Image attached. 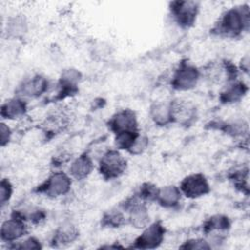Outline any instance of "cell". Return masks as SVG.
I'll use <instances>...</instances> for the list:
<instances>
[{
	"label": "cell",
	"mask_w": 250,
	"mask_h": 250,
	"mask_svg": "<svg viewBox=\"0 0 250 250\" xmlns=\"http://www.w3.org/2000/svg\"><path fill=\"white\" fill-rule=\"evenodd\" d=\"M27 109L25 100L13 97L6 100L1 105V117L7 120H16L24 116Z\"/></svg>",
	"instance_id": "5bb4252c"
},
{
	"label": "cell",
	"mask_w": 250,
	"mask_h": 250,
	"mask_svg": "<svg viewBox=\"0 0 250 250\" xmlns=\"http://www.w3.org/2000/svg\"><path fill=\"white\" fill-rule=\"evenodd\" d=\"M230 180L233 182V185L240 191L248 193V169L235 171L231 176Z\"/></svg>",
	"instance_id": "d4e9b609"
},
{
	"label": "cell",
	"mask_w": 250,
	"mask_h": 250,
	"mask_svg": "<svg viewBox=\"0 0 250 250\" xmlns=\"http://www.w3.org/2000/svg\"><path fill=\"white\" fill-rule=\"evenodd\" d=\"M72 182L69 174L59 171L54 172L48 179L37 187V191L49 198H57L69 192Z\"/></svg>",
	"instance_id": "3957f363"
},
{
	"label": "cell",
	"mask_w": 250,
	"mask_h": 250,
	"mask_svg": "<svg viewBox=\"0 0 250 250\" xmlns=\"http://www.w3.org/2000/svg\"><path fill=\"white\" fill-rule=\"evenodd\" d=\"M81 80V73L73 68H68L62 71L60 77V88L62 98L70 96L77 91V85Z\"/></svg>",
	"instance_id": "ac0fdd59"
},
{
	"label": "cell",
	"mask_w": 250,
	"mask_h": 250,
	"mask_svg": "<svg viewBox=\"0 0 250 250\" xmlns=\"http://www.w3.org/2000/svg\"><path fill=\"white\" fill-rule=\"evenodd\" d=\"M94 170V163L92 158L84 153L76 157L69 166V176L76 181L87 179Z\"/></svg>",
	"instance_id": "9a60e30c"
},
{
	"label": "cell",
	"mask_w": 250,
	"mask_h": 250,
	"mask_svg": "<svg viewBox=\"0 0 250 250\" xmlns=\"http://www.w3.org/2000/svg\"><path fill=\"white\" fill-rule=\"evenodd\" d=\"M79 235V230L75 225L70 222H64L57 228L51 243L55 247H62L73 243Z\"/></svg>",
	"instance_id": "4fadbf2b"
},
{
	"label": "cell",
	"mask_w": 250,
	"mask_h": 250,
	"mask_svg": "<svg viewBox=\"0 0 250 250\" xmlns=\"http://www.w3.org/2000/svg\"><path fill=\"white\" fill-rule=\"evenodd\" d=\"M201 76V71L189 62H181L172 75L171 87L176 91L193 89Z\"/></svg>",
	"instance_id": "277c9868"
},
{
	"label": "cell",
	"mask_w": 250,
	"mask_h": 250,
	"mask_svg": "<svg viewBox=\"0 0 250 250\" xmlns=\"http://www.w3.org/2000/svg\"><path fill=\"white\" fill-rule=\"evenodd\" d=\"M166 229L160 221L149 223L142 233L134 240L133 247L139 249H154L164 240Z\"/></svg>",
	"instance_id": "8992f818"
},
{
	"label": "cell",
	"mask_w": 250,
	"mask_h": 250,
	"mask_svg": "<svg viewBox=\"0 0 250 250\" xmlns=\"http://www.w3.org/2000/svg\"><path fill=\"white\" fill-rule=\"evenodd\" d=\"M147 146H148V139L146 136L140 135L128 152L135 155L141 154L146 149Z\"/></svg>",
	"instance_id": "f1b7e54d"
},
{
	"label": "cell",
	"mask_w": 250,
	"mask_h": 250,
	"mask_svg": "<svg viewBox=\"0 0 250 250\" xmlns=\"http://www.w3.org/2000/svg\"><path fill=\"white\" fill-rule=\"evenodd\" d=\"M48 81L47 79L40 75L35 74L30 78L25 79L16 90V96L21 99H34L40 97L43 93L47 91Z\"/></svg>",
	"instance_id": "7c38bea8"
},
{
	"label": "cell",
	"mask_w": 250,
	"mask_h": 250,
	"mask_svg": "<svg viewBox=\"0 0 250 250\" xmlns=\"http://www.w3.org/2000/svg\"><path fill=\"white\" fill-rule=\"evenodd\" d=\"M172 123L180 125H190L197 117L196 106L189 101L175 99L170 102Z\"/></svg>",
	"instance_id": "9c48e42d"
},
{
	"label": "cell",
	"mask_w": 250,
	"mask_h": 250,
	"mask_svg": "<svg viewBox=\"0 0 250 250\" xmlns=\"http://www.w3.org/2000/svg\"><path fill=\"white\" fill-rule=\"evenodd\" d=\"M180 248L195 250V249H210V248H212V246L210 245V243L208 242L207 239L197 237V238L188 239L187 241L184 242L183 245L180 246Z\"/></svg>",
	"instance_id": "83f0119b"
},
{
	"label": "cell",
	"mask_w": 250,
	"mask_h": 250,
	"mask_svg": "<svg viewBox=\"0 0 250 250\" xmlns=\"http://www.w3.org/2000/svg\"><path fill=\"white\" fill-rule=\"evenodd\" d=\"M205 74L208 79L216 83L231 82L237 75L235 65L228 61L210 63L205 68Z\"/></svg>",
	"instance_id": "8fae6325"
},
{
	"label": "cell",
	"mask_w": 250,
	"mask_h": 250,
	"mask_svg": "<svg viewBox=\"0 0 250 250\" xmlns=\"http://www.w3.org/2000/svg\"><path fill=\"white\" fill-rule=\"evenodd\" d=\"M199 6L195 1H174L170 3L173 20L183 28L190 27L196 21Z\"/></svg>",
	"instance_id": "5b68a950"
},
{
	"label": "cell",
	"mask_w": 250,
	"mask_h": 250,
	"mask_svg": "<svg viewBox=\"0 0 250 250\" xmlns=\"http://www.w3.org/2000/svg\"><path fill=\"white\" fill-rule=\"evenodd\" d=\"M27 232L25 220L16 212L12 216L3 221L0 228V238L3 242L14 243L21 240Z\"/></svg>",
	"instance_id": "ba28073f"
},
{
	"label": "cell",
	"mask_w": 250,
	"mask_h": 250,
	"mask_svg": "<svg viewBox=\"0 0 250 250\" xmlns=\"http://www.w3.org/2000/svg\"><path fill=\"white\" fill-rule=\"evenodd\" d=\"M179 188L187 198L196 199L209 193L210 185L203 174L193 173L182 180Z\"/></svg>",
	"instance_id": "52a82bcc"
},
{
	"label": "cell",
	"mask_w": 250,
	"mask_h": 250,
	"mask_svg": "<svg viewBox=\"0 0 250 250\" xmlns=\"http://www.w3.org/2000/svg\"><path fill=\"white\" fill-rule=\"evenodd\" d=\"M248 87L241 81L229 82L220 94V101L227 104L237 103L246 95Z\"/></svg>",
	"instance_id": "e0dca14e"
},
{
	"label": "cell",
	"mask_w": 250,
	"mask_h": 250,
	"mask_svg": "<svg viewBox=\"0 0 250 250\" xmlns=\"http://www.w3.org/2000/svg\"><path fill=\"white\" fill-rule=\"evenodd\" d=\"M6 31L9 37L19 38L23 36L27 31V21L22 15L12 17L7 21Z\"/></svg>",
	"instance_id": "44dd1931"
},
{
	"label": "cell",
	"mask_w": 250,
	"mask_h": 250,
	"mask_svg": "<svg viewBox=\"0 0 250 250\" xmlns=\"http://www.w3.org/2000/svg\"><path fill=\"white\" fill-rule=\"evenodd\" d=\"M158 188H157L152 183L146 182V183L142 184L139 187V188L135 194L138 197H140L143 201H145L146 203L148 201H155L157 192H158Z\"/></svg>",
	"instance_id": "cb8c5ba5"
},
{
	"label": "cell",
	"mask_w": 250,
	"mask_h": 250,
	"mask_svg": "<svg viewBox=\"0 0 250 250\" xmlns=\"http://www.w3.org/2000/svg\"><path fill=\"white\" fill-rule=\"evenodd\" d=\"M182 195L179 187L175 185H167L158 188L155 201L163 208L172 209L179 205Z\"/></svg>",
	"instance_id": "2e32d148"
},
{
	"label": "cell",
	"mask_w": 250,
	"mask_h": 250,
	"mask_svg": "<svg viewBox=\"0 0 250 250\" xmlns=\"http://www.w3.org/2000/svg\"><path fill=\"white\" fill-rule=\"evenodd\" d=\"M149 116L157 126H166L172 123L170 103L156 102L149 107Z\"/></svg>",
	"instance_id": "d6986e66"
},
{
	"label": "cell",
	"mask_w": 250,
	"mask_h": 250,
	"mask_svg": "<svg viewBox=\"0 0 250 250\" xmlns=\"http://www.w3.org/2000/svg\"><path fill=\"white\" fill-rule=\"evenodd\" d=\"M230 228V221L228 216L216 214L209 217L203 224V231L208 235L211 233H225Z\"/></svg>",
	"instance_id": "ffe728a7"
},
{
	"label": "cell",
	"mask_w": 250,
	"mask_h": 250,
	"mask_svg": "<svg viewBox=\"0 0 250 250\" xmlns=\"http://www.w3.org/2000/svg\"><path fill=\"white\" fill-rule=\"evenodd\" d=\"M250 22V12L247 5H241L227 10L214 30L220 36L235 38L243 31H247Z\"/></svg>",
	"instance_id": "6da1fadb"
},
{
	"label": "cell",
	"mask_w": 250,
	"mask_h": 250,
	"mask_svg": "<svg viewBox=\"0 0 250 250\" xmlns=\"http://www.w3.org/2000/svg\"><path fill=\"white\" fill-rule=\"evenodd\" d=\"M12 138V131L11 128L5 123V122H1L0 124V144L1 146L4 147L5 146H7Z\"/></svg>",
	"instance_id": "f546056e"
},
{
	"label": "cell",
	"mask_w": 250,
	"mask_h": 250,
	"mask_svg": "<svg viewBox=\"0 0 250 250\" xmlns=\"http://www.w3.org/2000/svg\"><path fill=\"white\" fill-rule=\"evenodd\" d=\"M127 169V160L119 149H108L99 161V172L104 180H115L121 177Z\"/></svg>",
	"instance_id": "7a4b0ae2"
},
{
	"label": "cell",
	"mask_w": 250,
	"mask_h": 250,
	"mask_svg": "<svg viewBox=\"0 0 250 250\" xmlns=\"http://www.w3.org/2000/svg\"><path fill=\"white\" fill-rule=\"evenodd\" d=\"M125 224H127V218L121 208L110 209L106 211L102 218V225L106 228L116 229Z\"/></svg>",
	"instance_id": "7402d4cb"
},
{
	"label": "cell",
	"mask_w": 250,
	"mask_h": 250,
	"mask_svg": "<svg viewBox=\"0 0 250 250\" xmlns=\"http://www.w3.org/2000/svg\"><path fill=\"white\" fill-rule=\"evenodd\" d=\"M108 127L114 135L124 132L140 131L137 115L135 111L129 108L115 112L108 121Z\"/></svg>",
	"instance_id": "30bf717a"
},
{
	"label": "cell",
	"mask_w": 250,
	"mask_h": 250,
	"mask_svg": "<svg viewBox=\"0 0 250 250\" xmlns=\"http://www.w3.org/2000/svg\"><path fill=\"white\" fill-rule=\"evenodd\" d=\"M13 185L8 179H2L0 184V204L3 208L12 198Z\"/></svg>",
	"instance_id": "4316f807"
},
{
	"label": "cell",
	"mask_w": 250,
	"mask_h": 250,
	"mask_svg": "<svg viewBox=\"0 0 250 250\" xmlns=\"http://www.w3.org/2000/svg\"><path fill=\"white\" fill-rule=\"evenodd\" d=\"M9 248H13V249H41L42 245L36 237L29 236L22 240H19L17 242L11 243L9 245Z\"/></svg>",
	"instance_id": "484cf974"
},
{
	"label": "cell",
	"mask_w": 250,
	"mask_h": 250,
	"mask_svg": "<svg viewBox=\"0 0 250 250\" xmlns=\"http://www.w3.org/2000/svg\"><path fill=\"white\" fill-rule=\"evenodd\" d=\"M222 129L231 137H243L248 134V123L243 119H236L226 123Z\"/></svg>",
	"instance_id": "603a6c76"
}]
</instances>
